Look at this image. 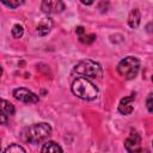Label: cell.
Listing matches in <instances>:
<instances>
[{"label":"cell","instance_id":"1","mask_svg":"<svg viewBox=\"0 0 153 153\" xmlns=\"http://www.w3.org/2000/svg\"><path fill=\"white\" fill-rule=\"evenodd\" d=\"M72 92L80 99L92 100L98 96V88L94 84H92L87 78L79 76L72 84Z\"/></svg>","mask_w":153,"mask_h":153},{"label":"cell","instance_id":"2","mask_svg":"<svg viewBox=\"0 0 153 153\" xmlns=\"http://www.w3.org/2000/svg\"><path fill=\"white\" fill-rule=\"evenodd\" d=\"M50 134H51V127L48 123L41 122L27 127L24 133V136L25 140L30 143H39L41 141L45 140Z\"/></svg>","mask_w":153,"mask_h":153},{"label":"cell","instance_id":"3","mask_svg":"<svg viewBox=\"0 0 153 153\" xmlns=\"http://www.w3.org/2000/svg\"><path fill=\"white\" fill-rule=\"evenodd\" d=\"M140 69V61L134 57V56H127L117 66V72L118 74L126 79V80H131L134 79Z\"/></svg>","mask_w":153,"mask_h":153},{"label":"cell","instance_id":"4","mask_svg":"<svg viewBox=\"0 0 153 153\" xmlns=\"http://www.w3.org/2000/svg\"><path fill=\"white\" fill-rule=\"evenodd\" d=\"M74 73L81 75L82 78H100L103 75L102 67L98 62L92 60H82L80 61L73 69Z\"/></svg>","mask_w":153,"mask_h":153},{"label":"cell","instance_id":"5","mask_svg":"<svg viewBox=\"0 0 153 153\" xmlns=\"http://www.w3.org/2000/svg\"><path fill=\"white\" fill-rule=\"evenodd\" d=\"M13 96L19 102H23V103H26V104H33V103H38L39 98L37 94H35L33 92L24 88V87H19V88H16L13 91Z\"/></svg>","mask_w":153,"mask_h":153},{"label":"cell","instance_id":"6","mask_svg":"<svg viewBox=\"0 0 153 153\" xmlns=\"http://www.w3.org/2000/svg\"><path fill=\"white\" fill-rule=\"evenodd\" d=\"M124 147L128 153H141V136L136 131H131L124 141Z\"/></svg>","mask_w":153,"mask_h":153},{"label":"cell","instance_id":"7","mask_svg":"<svg viewBox=\"0 0 153 153\" xmlns=\"http://www.w3.org/2000/svg\"><path fill=\"white\" fill-rule=\"evenodd\" d=\"M41 8L44 13H60L65 10V4L60 0H44L41 4Z\"/></svg>","mask_w":153,"mask_h":153},{"label":"cell","instance_id":"8","mask_svg":"<svg viewBox=\"0 0 153 153\" xmlns=\"http://www.w3.org/2000/svg\"><path fill=\"white\" fill-rule=\"evenodd\" d=\"M135 99V96L131 94L129 97H124L121 99L120 104H118V111L123 115H129L133 112L134 110V106H133V102Z\"/></svg>","mask_w":153,"mask_h":153},{"label":"cell","instance_id":"9","mask_svg":"<svg viewBox=\"0 0 153 153\" xmlns=\"http://www.w3.org/2000/svg\"><path fill=\"white\" fill-rule=\"evenodd\" d=\"M13 114H14V106H13V104H11L10 102L2 99L1 100V114H0L1 123L5 124L6 121H7V117H10Z\"/></svg>","mask_w":153,"mask_h":153},{"label":"cell","instance_id":"10","mask_svg":"<svg viewBox=\"0 0 153 153\" xmlns=\"http://www.w3.org/2000/svg\"><path fill=\"white\" fill-rule=\"evenodd\" d=\"M51 25H53L51 19H49V18H44V19H42V20L38 23L37 27H36L38 35H41V36H45L47 33H49V31H50V29H51Z\"/></svg>","mask_w":153,"mask_h":153},{"label":"cell","instance_id":"11","mask_svg":"<svg viewBox=\"0 0 153 153\" xmlns=\"http://www.w3.org/2000/svg\"><path fill=\"white\" fill-rule=\"evenodd\" d=\"M140 19H141V14H140V11L137 8H134L130 11L129 13V17H128V24L131 29H136L140 24Z\"/></svg>","mask_w":153,"mask_h":153},{"label":"cell","instance_id":"12","mask_svg":"<svg viewBox=\"0 0 153 153\" xmlns=\"http://www.w3.org/2000/svg\"><path fill=\"white\" fill-rule=\"evenodd\" d=\"M41 153H62V148L59 143L54 141H48L43 145Z\"/></svg>","mask_w":153,"mask_h":153},{"label":"cell","instance_id":"13","mask_svg":"<svg viewBox=\"0 0 153 153\" xmlns=\"http://www.w3.org/2000/svg\"><path fill=\"white\" fill-rule=\"evenodd\" d=\"M4 153H26L25 149L20 146V145H17V143H13V145H10L5 151Z\"/></svg>","mask_w":153,"mask_h":153},{"label":"cell","instance_id":"14","mask_svg":"<svg viewBox=\"0 0 153 153\" xmlns=\"http://www.w3.org/2000/svg\"><path fill=\"white\" fill-rule=\"evenodd\" d=\"M23 32H24V29H23V26L20 24L13 25V27H12V36L14 38H20L23 36Z\"/></svg>","mask_w":153,"mask_h":153},{"label":"cell","instance_id":"15","mask_svg":"<svg viewBox=\"0 0 153 153\" xmlns=\"http://www.w3.org/2000/svg\"><path fill=\"white\" fill-rule=\"evenodd\" d=\"M80 42L84 44H91L96 41V35L94 33H90V35H82L81 37H79Z\"/></svg>","mask_w":153,"mask_h":153},{"label":"cell","instance_id":"16","mask_svg":"<svg viewBox=\"0 0 153 153\" xmlns=\"http://www.w3.org/2000/svg\"><path fill=\"white\" fill-rule=\"evenodd\" d=\"M146 106L149 112H153V93H149L146 99Z\"/></svg>","mask_w":153,"mask_h":153},{"label":"cell","instance_id":"17","mask_svg":"<svg viewBox=\"0 0 153 153\" xmlns=\"http://www.w3.org/2000/svg\"><path fill=\"white\" fill-rule=\"evenodd\" d=\"M2 4L5 6H8L11 8H16L18 6H20L23 4V1H19V0H16V1H2Z\"/></svg>","mask_w":153,"mask_h":153},{"label":"cell","instance_id":"18","mask_svg":"<svg viewBox=\"0 0 153 153\" xmlns=\"http://www.w3.org/2000/svg\"><path fill=\"white\" fill-rule=\"evenodd\" d=\"M75 31H76V33H78V36H79V37H81L82 35H85V29H84L82 26H78Z\"/></svg>","mask_w":153,"mask_h":153},{"label":"cell","instance_id":"19","mask_svg":"<svg viewBox=\"0 0 153 153\" xmlns=\"http://www.w3.org/2000/svg\"><path fill=\"white\" fill-rule=\"evenodd\" d=\"M81 2H82L84 5H91V4H92V1H87V2H86V1H81Z\"/></svg>","mask_w":153,"mask_h":153},{"label":"cell","instance_id":"20","mask_svg":"<svg viewBox=\"0 0 153 153\" xmlns=\"http://www.w3.org/2000/svg\"><path fill=\"white\" fill-rule=\"evenodd\" d=\"M152 81H153V75H152Z\"/></svg>","mask_w":153,"mask_h":153}]
</instances>
